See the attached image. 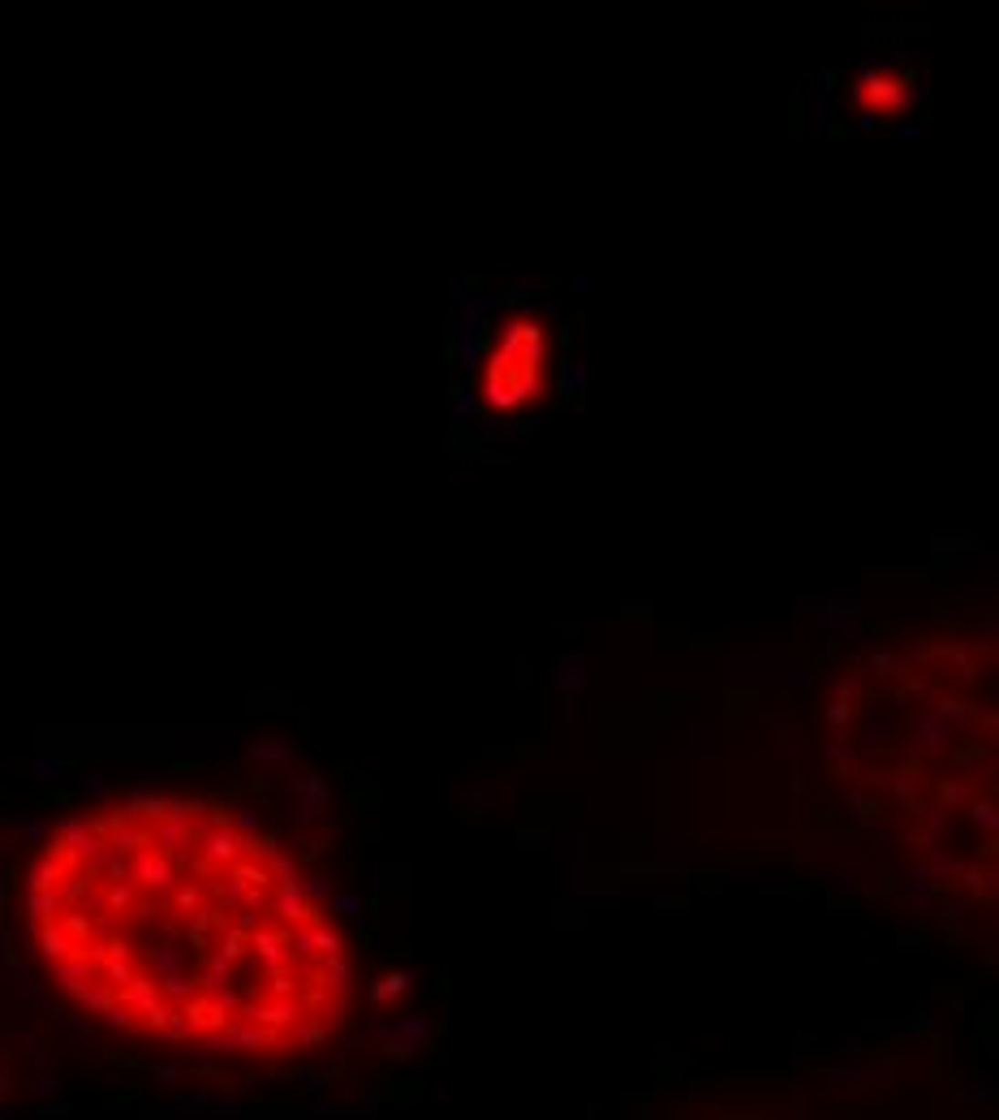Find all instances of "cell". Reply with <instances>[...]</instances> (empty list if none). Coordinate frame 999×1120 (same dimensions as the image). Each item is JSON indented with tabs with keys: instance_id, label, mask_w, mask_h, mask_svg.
<instances>
[{
	"instance_id": "obj_1",
	"label": "cell",
	"mask_w": 999,
	"mask_h": 1120,
	"mask_svg": "<svg viewBox=\"0 0 999 1120\" xmlns=\"http://www.w3.org/2000/svg\"><path fill=\"white\" fill-rule=\"evenodd\" d=\"M319 884L246 819L185 798H130L52 828L26 871V914L47 969L87 1009L164 1030L190 1004L233 1017L242 1047L345 1000V944Z\"/></svg>"
},
{
	"instance_id": "obj_2",
	"label": "cell",
	"mask_w": 999,
	"mask_h": 1120,
	"mask_svg": "<svg viewBox=\"0 0 999 1120\" xmlns=\"http://www.w3.org/2000/svg\"><path fill=\"white\" fill-rule=\"evenodd\" d=\"M547 380H552V337H547L543 319L508 315L495 328L487 358H483V371H478L483 405L500 410V414L526 410V405H535L547 393Z\"/></svg>"
},
{
	"instance_id": "obj_3",
	"label": "cell",
	"mask_w": 999,
	"mask_h": 1120,
	"mask_svg": "<svg viewBox=\"0 0 999 1120\" xmlns=\"http://www.w3.org/2000/svg\"><path fill=\"white\" fill-rule=\"evenodd\" d=\"M26 1090H31L35 1099H57V1094H61V1077H52V1073H31V1077H26Z\"/></svg>"
},
{
	"instance_id": "obj_4",
	"label": "cell",
	"mask_w": 999,
	"mask_h": 1120,
	"mask_svg": "<svg viewBox=\"0 0 999 1120\" xmlns=\"http://www.w3.org/2000/svg\"><path fill=\"white\" fill-rule=\"evenodd\" d=\"M57 1030H65V1034H74V1039H87V1034H91V1030H82V1026H78V1021H74V1017H65V1013H57Z\"/></svg>"
},
{
	"instance_id": "obj_5",
	"label": "cell",
	"mask_w": 999,
	"mask_h": 1120,
	"mask_svg": "<svg viewBox=\"0 0 999 1120\" xmlns=\"http://www.w3.org/2000/svg\"><path fill=\"white\" fill-rule=\"evenodd\" d=\"M0 1120H22V1107H14V1104H0Z\"/></svg>"
}]
</instances>
